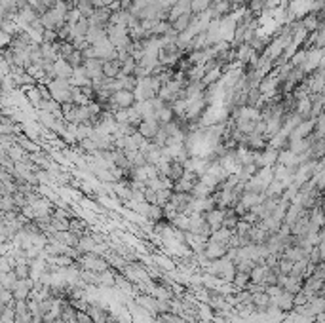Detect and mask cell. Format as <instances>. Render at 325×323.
<instances>
[{"label":"cell","instance_id":"cell-14","mask_svg":"<svg viewBox=\"0 0 325 323\" xmlns=\"http://www.w3.org/2000/svg\"><path fill=\"white\" fill-rule=\"evenodd\" d=\"M13 272H15L17 280H27V278H31L29 264H17V266H13Z\"/></svg>","mask_w":325,"mask_h":323},{"label":"cell","instance_id":"cell-12","mask_svg":"<svg viewBox=\"0 0 325 323\" xmlns=\"http://www.w3.org/2000/svg\"><path fill=\"white\" fill-rule=\"evenodd\" d=\"M69 221H71V219H59V217L52 215V230H54V232L69 230Z\"/></svg>","mask_w":325,"mask_h":323},{"label":"cell","instance_id":"cell-15","mask_svg":"<svg viewBox=\"0 0 325 323\" xmlns=\"http://www.w3.org/2000/svg\"><path fill=\"white\" fill-rule=\"evenodd\" d=\"M76 323H93L89 320V316L86 312H82V310H76Z\"/></svg>","mask_w":325,"mask_h":323},{"label":"cell","instance_id":"cell-13","mask_svg":"<svg viewBox=\"0 0 325 323\" xmlns=\"http://www.w3.org/2000/svg\"><path fill=\"white\" fill-rule=\"evenodd\" d=\"M171 192H173V190H167V188H163V190H158V192H156V205L163 207V205L169 202V198H171Z\"/></svg>","mask_w":325,"mask_h":323},{"label":"cell","instance_id":"cell-8","mask_svg":"<svg viewBox=\"0 0 325 323\" xmlns=\"http://www.w3.org/2000/svg\"><path fill=\"white\" fill-rule=\"evenodd\" d=\"M169 225L173 226L175 230H181V232H188V228H190V219L183 213H179V215H175L171 221H169Z\"/></svg>","mask_w":325,"mask_h":323},{"label":"cell","instance_id":"cell-9","mask_svg":"<svg viewBox=\"0 0 325 323\" xmlns=\"http://www.w3.org/2000/svg\"><path fill=\"white\" fill-rule=\"evenodd\" d=\"M0 283L4 285V289L11 291L13 289V285L17 283V276H15V272L10 270V272H4V274H0Z\"/></svg>","mask_w":325,"mask_h":323},{"label":"cell","instance_id":"cell-7","mask_svg":"<svg viewBox=\"0 0 325 323\" xmlns=\"http://www.w3.org/2000/svg\"><path fill=\"white\" fill-rule=\"evenodd\" d=\"M234 234V230H228V228H219L215 232H211V236L207 238L209 242H215V243H223V245H227V242L230 240V236Z\"/></svg>","mask_w":325,"mask_h":323},{"label":"cell","instance_id":"cell-2","mask_svg":"<svg viewBox=\"0 0 325 323\" xmlns=\"http://www.w3.org/2000/svg\"><path fill=\"white\" fill-rule=\"evenodd\" d=\"M33 285H34V281L31 280V278H27V280H17V283H15L13 289H11L13 301H27L29 295H31V291H33Z\"/></svg>","mask_w":325,"mask_h":323},{"label":"cell","instance_id":"cell-5","mask_svg":"<svg viewBox=\"0 0 325 323\" xmlns=\"http://www.w3.org/2000/svg\"><path fill=\"white\" fill-rule=\"evenodd\" d=\"M158 128H160V122L158 120H141V124L137 126V131L147 141H152V137L158 133Z\"/></svg>","mask_w":325,"mask_h":323},{"label":"cell","instance_id":"cell-6","mask_svg":"<svg viewBox=\"0 0 325 323\" xmlns=\"http://www.w3.org/2000/svg\"><path fill=\"white\" fill-rule=\"evenodd\" d=\"M304 211H306V209H304L301 204H297V202H291V204L287 205V211H285V215H283L282 223H283V225H287V226H291L293 223L299 219V217L304 215Z\"/></svg>","mask_w":325,"mask_h":323},{"label":"cell","instance_id":"cell-10","mask_svg":"<svg viewBox=\"0 0 325 323\" xmlns=\"http://www.w3.org/2000/svg\"><path fill=\"white\" fill-rule=\"evenodd\" d=\"M253 266H255V262H253L251 258H240V260L234 262V268H236V272H244V274H249Z\"/></svg>","mask_w":325,"mask_h":323},{"label":"cell","instance_id":"cell-1","mask_svg":"<svg viewBox=\"0 0 325 323\" xmlns=\"http://www.w3.org/2000/svg\"><path fill=\"white\" fill-rule=\"evenodd\" d=\"M198 183H200V175L194 171H186V169H184L183 177L175 181L171 190H173V192H190Z\"/></svg>","mask_w":325,"mask_h":323},{"label":"cell","instance_id":"cell-3","mask_svg":"<svg viewBox=\"0 0 325 323\" xmlns=\"http://www.w3.org/2000/svg\"><path fill=\"white\" fill-rule=\"evenodd\" d=\"M227 253V245L223 243H215V242H206V247L202 251V255L207 258V260H217V258H223Z\"/></svg>","mask_w":325,"mask_h":323},{"label":"cell","instance_id":"cell-11","mask_svg":"<svg viewBox=\"0 0 325 323\" xmlns=\"http://www.w3.org/2000/svg\"><path fill=\"white\" fill-rule=\"evenodd\" d=\"M247 281H249V274H244V272H236L234 274V280H232V285L236 287V289H245V285H247Z\"/></svg>","mask_w":325,"mask_h":323},{"label":"cell","instance_id":"cell-4","mask_svg":"<svg viewBox=\"0 0 325 323\" xmlns=\"http://www.w3.org/2000/svg\"><path fill=\"white\" fill-rule=\"evenodd\" d=\"M204 219H206V223L209 225V228H211V232H215V230H219L221 225H223L225 211L219 209V207H213L211 211H206V213H204Z\"/></svg>","mask_w":325,"mask_h":323}]
</instances>
